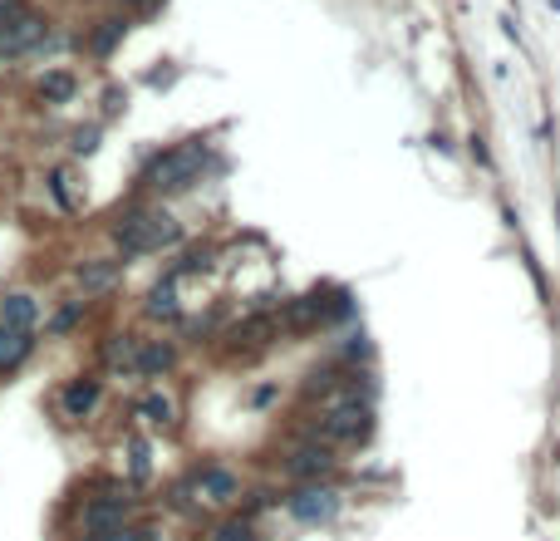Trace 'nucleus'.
<instances>
[{"label":"nucleus","instance_id":"4","mask_svg":"<svg viewBox=\"0 0 560 541\" xmlns=\"http://www.w3.org/2000/svg\"><path fill=\"white\" fill-rule=\"evenodd\" d=\"M123 527H133V497H89L84 512H79L84 541H104Z\"/></svg>","mask_w":560,"mask_h":541},{"label":"nucleus","instance_id":"1","mask_svg":"<svg viewBox=\"0 0 560 541\" xmlns=\"http://www.w3.org/2000/svg\"><path fill=\"white\" fill-rule=\"evenodd\" d=\"M114 242L123 256H153V251H172L182 242V222L162 207H138V212H123L114 222Z\"/></svg>","mask_w":560,"mask_h":541},{"label":"nucleus","instance_id":"14","mask_svg":"<svg viewBox=\"0 0 560 541\" xmlns=\"http://www.w3.org/2000/svg\"><path fill=\"white\" fill-rule=\"evenodd\" d=\"M172 364H177V345L172 340H143V350H138V374H148V379H158V374H168Z\"/></svg>","mask_w":560,"mask_h":541},{"label":"nucleus","instance_id":"24","mask_svg":"<svg viewBox=\"0 0 560 541\" xmlns=\"http://www.w3.org/2000/svg\"><path fill=\"white\" fill-rule=\"evenodd\" d=\"M104 541H168L158 527H143V521H133V527H123V531H114V537H104Z\"/></svg>","mask_w":560,"mask_h":541},{"label":"nucleus","instance_id":"17","mask_svg":"<svg viewBox=\"0 0 560 541\" xmlns=\"http://www.w3.org/2000/svg\"><path fill=\"white\" fill-rule=\"evenodd\" d=\"M79 89V79L69 75V69H50V75L40 79V104H69Z\"/></svg>","mask_w":560,"mask_h":541},{"label":"nucleus","instance_id":"19","mask_svg":"<svg viewBox=\"0 0 560 541\" xmlns=\"http://www.w3.org/2000/svg\"><path fill=\"white\" fill-rule=\"evenodd\" d=\"M128 35V20L123 15H108V20H99V30H94V40H89V50L104 60V54H114L118 50V40Z\"/></svg>","mask_w":560,"mask_h":541},{"label":"nucleus","instance_id":"6","mask_svg":"<svg viewBox=\"0 0 560 541\" xmlns=\"http://www.w3.org/2000/svg\"><path fill=\"white\" fill-rule=\"evenodd\" d=\"M192 488H197L201 507H236V502H241V478L222 463L197 467V473H192Z\"/></svg>","mask_w":560,"mask_h":541},{"label":"nucleus","instance_id":"21","mask_svg":"<svg viewBox=\"0 0 560 541\" xmlns=\"http://www.w3.org/2000/svg\"><path fill=\"white\" fill-rule=\"evenodd\" d=\"M138 350H143V340H138V335H114V340H108V364H118V370H133L138 364Z\"/></svg>","mask_w":560,"mask_h":541},{"label":"nucleus","instance_id":"18","mask_svg":"<svg viewBox=\"0 0 560 541\" xmlns=\"http://www.w3.org/2000/svg\"><path fill=\"white\" fill-rule=\"evenodd\" d=\"M261 531H256V521L246 517V512H236V517H222L212 531H207V541H256Z\"/></svg>","mask_w":560,"mask_h":541},{"label":"nucleus","instance_id":"22","mask_svg":"<svg viewBox=\"0 0 560 541\" xmlns=\"http://www.w3.org/2000/svg\"><path fill=\"white\" fill-rule=\"evenodd\" d=\"M44 187H50V197H54V207H59V212H79V197L69 192V168H54Z\"/></svg>","mask_w":560,"mask_h":541},{"label":"nucleus","instance_id":"10","mask_svg":"<svg viewBox=\"0 0 560 541\" xmlns=\"http://www.w3.org/2000/svg\"><path fill=\"white\" fill-rule=\"evenodd\" d=\"M275 340V315H246L226 330V345L232 350H261V345Z\"/></svg>","mask_w":560,"mask_h":541},{"label":"nucleus","instance_id":"15","mask_svg":"<svg viewBox=\"0 0 560 541\" xmlns=\"http://www.w3.org/2000/svg\"><path fill=\"white\" fill-rule=\"evenodd\" d=\"M143 310H148V320H177V315H182V306H177V276H172V271L148 290Z\"/></svg>","mask_w":560,"mask_h":541},{"label":"nucleus","instance_id":"28","mask_svg":"<svg viewBox=\"0 0 560 541\" xmlns=\"http://www.w3.org/2000/svg\"><path fill=\"white\" fill-rule=\"evenodd\" d=\"M118 108H123V89H108L104 94V114H118Z\"/></svg>","mask_w":560,"mask_h":541},{"label":"nucleus","instance_id":"3","mask_svg":"<svg viewBox=\"0 0 560 541\" xmlns=\"http://www.w3.org/2000/svg\"><path fill=\"white\" fill-rule=\"evenodd\" d=\"M369 434H374V409L359 403V399L335 403V409L315 424V443H325V448H359Z\"/></svg>","mask_w":560,"mask_h":541},{"label":"nucleus","instance_id":"7","mask_svg":"<svg viewBox=\"0 0 560 541\" xmlns=\"http://www.w3.org/2000/svg\"><path fill=\"white\" fill-rule=\"evenodd\" d=\"M44 15L20 11L11 25H0V60H20V54H35L44 44Z\"/></svg>","mask_w":560,"mask_h":541},{"label":"nucleus","instance_id":"26","mask_svg":"<svg viewBox=\"0 0 560 541\" xmlns=\"http://www.w3.org/2000/svg\"><path fill=\"white\" fill-rule=\"evenodd\" d=\"M94 148H99V128H79L75 143H69V153H75V158H89Z\"/></svg>","mask_w":560,"mask_h":541},{"label":"nucleus","instance_id":"12","mask_svg":"<svg viewBox=\"0 0 560 541\" xmlns=\"http://www.w3.org/2000/svg\"><path fill=\"white\" fill-rule=\"evenodd\" d=\"M30 354H35V330H11V325H0V374L20 370Z\"/></svg>","mask_w":560,"mask_h":541},{"label":"nucleus","instance_id":"23","mask_svg":"<svg viewBox=\"0 0 560 541\" xmlns=\"http://www.w3.org/2000/svg\"><path fill=\"white\" fill-rule=\"evenodd\" d=\"M319 315H325V296H300L296 300V306H290L286 310V325H310V320H319Z\"/></svg>","mask_w":560,"mask_h":541},{"label":"nucleus","instance_id":"8","mask_svg":"<svg viewBox=\"0 0 560 541\" xmlns=\"http://www.w3.org/2000/svg\"><path fill=\"white\" fill-rule=\"evenodd\" d=\"M339 467V457H335V448H325V443H305V448H296V453L280 463V473L286 478H296V482H325L329 473Z\"/></svg>","mask_w":560,"mask_h":541},{"label":"nucleus","instance_id":"11","mask_svg":"<svg viewBox=\"0 0 560 541\" xmlns=\"http://www.w3.org/2000/svg\"><path fill=\"white\" fill-rule=\"evenodd\" d=\"M118 276H123V256H94V261H79L75 266V281L84 290H108Z\"/></svg>","mask_w":560,"mask_h":541},{"label":"nucleus","instance_id":"2","mask_svg":"<svg viewBox=\"0 0 560 541\" xmlns=\"http://www.w3.org/2000/svg\"><path fill=\"white\" fill-rule=\"evenodd\" d=\"M207 158H212V143L187 139V143H177V148L158 153V158L143 168V182H148V187H158V192H182V187H192V182L201 178Z\"/></svg>","mask_w":560,"mask_h":541},{"label":"nucleus","instance_id":"27","mask_svg":"<svg viewBox=\"0 0 560 541\" xmlns=\"http://www.w3.org/2000/svg\"><path fill=\"white\" fill-rule=\"evenodd\" d=\"M275 502H280V497H275V492H251V502H246V517H251L256 521V512H261V507H275Z\"/></svg>","mask_w":560,"mask_h":541},{"label":"nucleus","instance_id":"13","mask_svg":"<svg viewBox=\"0 0 560 541\" xmlns=\"http://www.w3.org/2000/svg\"><path fill=\"white\" fill-rule=\"evenodd\" d=\"M35 320H40V300H35L30 290H11V296L0 300V325L35 330Z\"/></svg>","mask_w":560,"mask_h":541},{"label":"nucleus","instance_id":"29","mask_svg":"<svg viewBox=\"0 0 560 541\" xmlns=\"http://www.w3.org/2000/svg\"><path fill=\"white\" fill-rule=\"evenodd\" d=\"M472 158L482 163V168H492V153H486V143H482V139H472Z\"/></svg>","mask_w":560,"mask_h":541},{"label":"nucleus","instance_id":"25","mask_svg":"<svg viewBox=\"0 0 560 541\" xmlns=\"http://www.w3.org/2000/svg\"><path fill=\"white\" fill-rule=\"evenodd\" d=\"M79 315H84V300H75V306H64L59 315L50 320V330H54V335H64V330H75V325H79Z\"/></svg>","mask_w":560,"mask_h":541},{"label":"nucleus","instance_id":"20","mask_svg":"<svg viewBox=\"0 0 560 541\" xmlns=\"http://www.w3.org/2000/svg\"><path fill=\"white\" fill-rule=\"evenodd\" d=\"M212 261H217V251L212 246H187V251H182V261L172 266V276H197V271H212Z\"/></svg>","mask_w":560,"mask_h":541},{"label":"nucleus","instance_id":"9","mask_svg":"<svg viewBox=\"0 0 560 541\" xmlns=\"http://www.w3.org/2000/svg\"><path fill=\"white\" fill-rule=\"evenodd\" d=\"M99 399H104V384H99L94 374H79V379H69L59 389V414L79 424V418H89L99 409Z\"/></svg>","mask_w":560,"mask_h":541},{"label":"nucleus","instance_id":"16","mask_svg":"<svg viewBox=\"0 0 560 541\" xmlns=\"http://www.w3.org/2000/svg\"><path fill=\"white\" fill-rule=\"evenodd\" d=\"M133 414L143 418L148 428H172V424H177V403H172L168 394L153 389V394H143V399L133 403Z\"/></svg>","mask_w":560,"mask_h":541},{"label":"nucleus","instance_id":"5","mask_svg":"<svg viewBox=\"0 0 560 541\" xmlns=\"http://www.w3.org/2000/svg\"><path fill=\"white\" fill-rule=\"evenodd\" d=\"M286 512L305 527H319V521H335L339 517V492L325 488V482H300L296 492L286 497Z\"/></svg>","mask_w":560,"mask_h":541}]
</instances>
